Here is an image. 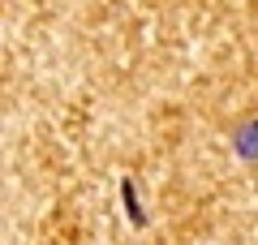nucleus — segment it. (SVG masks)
Wrapping results in <instances>:
<instances>
[{
    "label": "nucleus",
    "instance_id": "obj_1",
    "mask_svg": "<svg viewBox=\"0 0 258 245\" xmlns=\"http://www.w3.org/2000/svg\"><path fill=\"white\" fill-rule=\"evenodd\" d=\"M232 151H237L241 159H258V116L245 120V125L232 134Z\"/></svg>",
    "mask_w": 258,
    "mask_h": 245
},
{
    "label": "nucleus",
    "instance_id": "obj_2",
    "mask_svg": "<svg viewBox=\"0 0 258 245\" xmlns=\"http://www.w3.org/2000/svg\"><path fill=\"white\" fill-rule=\"evenodd\" d=\"M120 194H125V207H129V215H134V224H142V211H138V194H134V181L120 185Z\"/></svg>",
    "mask_w": 258,
    "mask_h": 245
}]
</instances>
